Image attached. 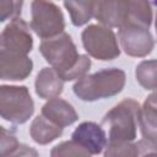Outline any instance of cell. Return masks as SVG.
Wrapping results in <instances>:
<instances>
[{"mask_svg": "<svg viewBox=\"0 0 157 157\" xmlns=\"http://www.w3.org/2000/svg\"><path fill=\"white\" fill-rule=\"evenodd\" d=\"M71 140L78 144L91 155H99L108 142L104 129L94 121L81 123L72 131Z\"/></svg>", "mask_w": 157, "mask_h": 157, "instance_id": "10", "label": "cell"}, {"mask_svg": "<svg viewBox=\"0 0 157 157\" xmlns=\"http://www.w3.org/2000/svg\"><path fill=\"white\" fill-rule=\"evenodd\" d=\"M64 6L70 13V18L74 26L80 27L93 17L94 1H64Z\"/></svg>", "mask_w": 157, "mask_h": 157, "instance_id": "17", "label": "cell"}, {"mask_svg": "<svg viewBox=\"0 0 157 157\" xmlns=\"http://www.w3.org/2000/svg\"><path fill=\"white\" fill-rule=\"evenodd\" d=\"M126 75L121 69L108 67L94 74L85 75L75 82L72 91L85 102H94L120 93L125 86Z\"/></svg>", "mask_w": 157, "mask_h": 157, "instance_id": "2", "label": "cell"}, {"mask_svg": "<svg viewBox=\"0 0 157 157\" xmlns=\"http://www.w3.org/2000/svg\"><path fill=\"white\" fill-rule=\"evenodd\" d=\"M39 52L64 82L80 80L91 69V59L87 55L78 54L71 36L65 32L42 40Z\"/></svg>", "mask_w": 157, "mask_h": 157, "instance_id": "1", "label": "cell"}, {"mask_svg": "<svg viewBox=\"0 0 157 157\" xmlns=\"http://www.w3.org/2000/svg\"><path fill=\"white\" fill-rule=\"evenodd\" d=\"M93 17L108 28H120L129 22V1H94Z\"/></svg>", "mask_w": 157, "mask_h": 157, "instance_id": "9", "label": "cell"}, {"mask_svg": "<svg viewBox=\"0 0 157 157\" xmlns=\"http://www.w3.org/2000/svg\"><path fill=\"white\" fill-rule=\"evenodd\" d=\"M118 38L121 49L129 56L144 58L152 53L155 48V39L148 28L126 23L118 29Z\"/></svg>", "mask_w": 157, "mask_h": 157, "instance_id": "8", "label": "cell"}, {"mask_svg": "<svg viewBox=\"0 0 157 157\" xmlns=\"http://www.w3.org/2000/svg\"><path fill=\"white\" fill-rule=\"evenodd\" d=\"M40 115L63 129L72 125L78 119V114L72 104L59 97L48 99V102L42 107Z\"/></svg>", "mask_w": 157, "mask_h": 157, "instance_id": "11", "label": "cell"}, {"mask_svg": "<svg viewBox=\"0 0 157 157\" xmlns=\"http://www.w3.org/2000/svg\"><path fill=\"white\" fill-rule=\"evenodd\" d=\"M33 49V38L28 23L15 17L0 33V56L18 60L28 56Z\"/></svg>", "mask_w": 157, "mask_h": 157, "instance_id": "5", "label": "cell"}, {"mask_svg": "<svg viewBox=\"0 0 157 157\" xmlns=\"http://www.w3.org/2000/svg\"><path fill=\"white\" fill-rule=\"evenodd\" d=\"M140 104L132 98H125L114 105L102 119L108 128V141H134L139 128Z\"/></svg>", "mask_w": 157, "mask_h": 157, "instance_id": "3", "label": "cell"}, {"mask_svg": "<svg viewBox=\"0 0 157 157\" xmlns=\"http://www.w3.org/2000/svg\"><path fill=\"white\" fill-rule=\"evenodd\" d=\"M139 128L141 130L142 141L156 147L157 137V118H156V93L152 92L140 107Z\"/></svg>", "mask_w": 157, "mask_h": 157, "instance_id": "12", "label": "cell"}, {"mask_svg": "<svg viewBox=\"0 0 157 157\" xmlns=\"http://www.w3.org/2000/svg\"><path fill=\"white\" fill-rule=\"evenodd\" d=\"M156 70H157V61L155 59L144 60L136 66L135 76L140 86L145 90L155 91L157 82H156Z\"/></svg>", "mask_w": 157, "mask_h": 157, "instance_id": "19", "label": "cell"}, {"mask_svg": "<svg viewBox=\"0 0 157 157\" xmlns=\"http://www.w3.org/2000/svg\"><path fill=\"white\" fill-rule=\"evenodd\" d=\"M5 157H39V155L36 148L26 144H18V146Z\"/></svg>", "mask_w": 157, "mask_h": 157, "instance_id": "23", "label": "cell"}, {"mask_svg": "<svg viewBox=\"0 0 157 157\" xmlns=\"http://www.w3.org/2000/svg\"><path fill=\"white\" fill-rule=\"evenodd\" d=\"M142 157H156V151H148L142 155Z\"/></svg>", "mask_w": 157, "mask_h": 157, "instance_id": "24", "label": "cell"}, {"mask_svg": "<svg viewBox=\"0 0 157 157\" xmlns=\"http://www.w3.org/2000/svg\"><path fill=\"white\" fill-rule=\"evenodd\" d=\"M22 6V1H0V22H4L9 18L20 17Z\"/></svg>", "mask_w": 157, "mask_h": 157, "instance_id": "22", "label": "cell"}, {"mask_svg": "<svg viewBox=\"0 0 157 157\" xmlns=\"http://www.w3.org/2000/svg\"><path fill=\"white\" fill-rule=\"evenodd\" d=\"M153 20V11L148 1H129V22L150 28Z\"/></svg>", "mask_w": 157, "mask_h": 157, "instance_id": "18", "label": "cell"}, {"mask_svg": "<svg viewBox=\"0 0 157 157\" xmlns=\"http://www.w3.org/2000/svg\"><path fill=\"white\" fill-rule=\"evenodd\" d=\"M82 45L90 56L109 61L120 55V47L113 29L102 25H90L81 33Z\"/></svg>", "mask_w": 157, "mask_h": 157, "instance_id": "7", "label": "cell"}, {"mask_svg": "<svg viewBox=\"0 0 157 157\" xmlns=\"http://www.w3.org/2000/svg\"><path fill=\"white\" fill-rule=\"evenodd\" d=\"M156 151V147L145 144L142 140L137 144L132 141H108L104 147V157H139L140 153Z\"/></svg>", "mask_w": 157, "mask_h": 157, "instance_id": "16", "label": "cell"}, {"mask_svg": "<svg viewBox=\"0 0 157 157\" xmlns=\"http://www.w3.org/2000/svg\"><path fill=\"white\" fill-rule=\"evenodd\" d=\"M33 70V61L29 56L20 60L0 58V80L22 81L27 78Z\"/></svg>", "mask_w": 157, "mask_h": 157, "instance_id": "14", "label": "cell"}, {"mask_svg": "<svg viewBox=\"0 0 157 157\" xmlns=\"http://www.w3.org/2000/svg\"><path fill=\"white\" fill-rule=\"evenodd\" d=\"M34 88L39 98L52 99L59 97L63 93L64 81L53 67H43L36 77Z\"/></svg>", "mask_w": 157, "mask_h": 157, "instance_id": "13", "label": "cell"}, {"mask_svg": "<svg viewBox=\"0 0 157 157\" xmlns=\"http://www.w3.org/2000/svg\"><path fill=\"white\" fill-rule=\"evenodd\" d=\"M63 128L53 124L43 115H38L33 119L29 126V135L32 140L38 145H48L63 135Z\"/></svg>", "mask_w": 157, "mask_h": 157, "instance_id": "15", "label": "cell"}, {"mask_svg": "<svg viewBox=\"0 0 157 157\" xmlns=\"http://www.w3.org/2000/svg\"><path fill=\"white\" fill-rule=\"evenodd\" d=\"M34 113V102L26 86L0 85V117L12 124H25Z\"/></svg>", "mask_w": 157, "mask_h": 157, "instance_id": "4", "label": "cell"}, {"mask_svg": "<svg viewBox=\"0 0 157 157\" xmlns=\"http://www.w3.org/2000/svg\"><path fill=\"white\" fill-rule=\"evenodd\" d=\"M29 28L43 40L61 34L65 29V18L60 7L52 1L36 0L31 2Z\"/></svg>", "mask_w": 157, "mask_h": 157, "instance_id": "6", "label": "cell"}, {"mask_svg": "<svg viewBox=\"0 0 157 157\" xmlns=\"http://www.w3.org/2000/svg\"><path fill=\"white\" fill-rule=\"evenodd\" d=\"M92 155L81 147L75 141H63L54 146L50 151V157H91Z\"/></svg>", "mask_w": 157, "mask_h": 157, "instance_id": "20", "label": "cell"}, {"mask_svg": "<svg viewBox=\"0 0 157 157\" xmlns=\"http://www.w3.org/2000/svg\"><path fill=\"white\" fill-rule=\"evenodd\" d=\"M16 135L0 125V157H5L18 146Z\"/></svg>", "mask_w": 157, "mask_h": 157, "instance_id": "21", "label": "cell"}]
</instances>
